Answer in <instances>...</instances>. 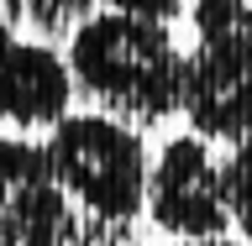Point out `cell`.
Returning <instances> with one entry per match:
<instances>
[{
    "instance_id": "cell-1",
    "label": "cell",
    "mask_w": 252,
    "mask_h": 246,
    "mask_svg": "<svg viewBox=\"0 0 252 246\" xmlns=\"http://www.w3.org/2000/svg\"><path fill=\"white\" fill-rule=\"evenodd\" d=\"M68 74L84 100L131 126H163L179 115V79L184 53L168 21L137 11H90L68 31Z\"/></svg>"
},
{
    "instance_id": "cell-2",
    "label": "cell",
    "mask_w": 252,
    "mask_h": 246,
    "mask_svg": "<svg viewBox=\"0 0 252 246\" xmlns=\"http://www.w3.org/2000/svg\"><path fill=\"white\" fill-rule=\"evenodd\" d=\"M42 157L53 184L79 215L100 225L105 236H131L142 204H147V141L131 121H116L105 110L90 115H63L47 126Z\"/></svg>"
},
{
    "instance_id": "cell-3",
    "label": "cell",
    "mask_w": 252,
    "mask_h": 246,
    "mask_svg": "<svg viewBox=\"0 0 252 246\" xmlns=\"http://www.w3.org/2000/svg\"><path fill=\"white\" fill-rule=\"evenodd\" d=\"M142 215L153 220L173 241H210V236L231 231V210H226V173L210 141L194 131L163 141V152L147 168V204Z\"/></svg>"
},
{
    "instance_id": "cell-4",
    "label": "cell",
    "mask_w": 252,
    "mask_h": 246,
    "mask_svg": "<svg viewBox=\"0 0 252 246\" xmlns=\"http://www.w3.org/2000/svg\"><path fill=\"white\" fill-rule=\"evenodd\" d=\"M179 115L205 141H242L252 131V47L247 42H194L184 53Z\"/></svg>"
},
{
    "instance_id": "cell-5",
    "label": "cell",
    "mask_w": 252,
    "mask_h": 246,
    "mask_svg": "<svg viewBox=\"0 0 252 246\" xmlns=\"http://www.w3.org/2000/svg\"><path fill=\"white\" fill-rule=\"evenodd\" d=\"M68 100H74L68 58L47 42L16 37L0 21V121L16 131H42L68 115Z\"/></svg>"
},
{
    "instance_id": "cell-6",
    "label": "cell",
    "mask_w": 252,
    "mask_h": 246,
    "mask_svg": "<svg viewBox=\"0 0 252 246\" xmlns=\"http://www.w3.org/2000/svg\"><path fill=\"white\" fill-rule=\"evenodd\" d=\"M84 225L90 220L63 199L47 173L42 141L0 137V236H68Z\"/></svg>"
},
{
    "instance_id": "cell-7",
    "label": "cell",
    "mask_w": 252,
    "mask_h": 246,
    "mask_svg": "<svg viewBox=\"0 0 252 246\" xmlns=\"http://www.w3.org/2000/svg\"><path fill=\"white\" fill-rule=\"evenodd\" d=\"M11 21H27L37 31H74L84 16H90L94 0H0ZM110 11H137V16H153V21H173L184 11V0H105Z\"/></svg>"
},
{
    "instance_id": "cell-8",
    "label": "cell",
    "mask_w": 252,
    "mask_h": 246,
    "mask_svg": "<svg viewBox=\"0 0 252 246\" xmlns=\"http://www.w3.org/2000/svg\"><path fill=\"white\" fill-rule=\"evenodd\" d=\"M226 173V210H231V231L252 246V131L242 141H231V152L220 157Z\"/></svg>"
},
{
    "instance_id": "cell-9",
    "label": "cell",
    "mask_w": 252,
    "mask_h": 246,
    "mask_svg": "<svg viewBox=\"0 0 252 246\" xmlns=\"http://www.w3.org/2000/svg\"><path fill=\"white\" fill-rule=\"evenodd\" d=\"M0 246H110V241H100V231L84 225L68 236H0Z\"/></svg>"
},
{
    "instance_id": "cell-10",
    "label": "cell",
    "mask_w": 252,
    "mask_h": 246,
    "mask_svg": "<svg viewBox=\"0 0 252 246\" xmlns=\"http://www.w3.org/2000/svg\"><path fill=\"white\" fill-rule=\"evenodd\" d=\"M173 246H247V241H226V236H210V241H173Z\"/></svg>"
}]
</instances>
